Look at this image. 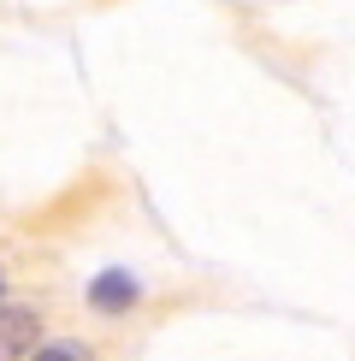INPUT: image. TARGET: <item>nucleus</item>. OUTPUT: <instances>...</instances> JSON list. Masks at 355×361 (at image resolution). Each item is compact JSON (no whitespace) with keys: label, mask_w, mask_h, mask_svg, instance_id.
I'll return each instance as SVG.
<instances>
[{"label":"nucleus","mask_w":355,"mask_h":361,"mask_svg":"<svg viewBox=\"0 0 355 361\" xmlns=\"http://www.w3.org/2000/svg\"><path fill=\"white\" fill-rule=\"evenodd\" d=\"M130 302H137V279H130L125 267H107V273L89 279V308H101V314H125Z\"/></svg>","instance_id":"obj_1"},{"label":"nucleus","mask_w":355,"mask_h":361,"mask_svg":"<svg viewBox=\"0 0 355 361\" xmlns=\"http://www.w3.org/2000/svg\"><path fill=\"white\" fill-rule=\"evenodd\" d=\"M30 326H36V320H30V308H12L6 302V361H18L30 350Z\"/></svg>","instance_id":"obj_2"},{"label":"nucleus","mask_w":355,"mask_h":361,"mask_svg":"<svg viewBox=\"0 0 355 361\" xmlns=\"http://www.w3.org/2000/svg\"><path fill=\"white\" fill-rule=\"evenodd\" d=\"M36 361H83V350H77V343H48Z\"/></svg>","instance_id":"obj_3"}]
</instances>
